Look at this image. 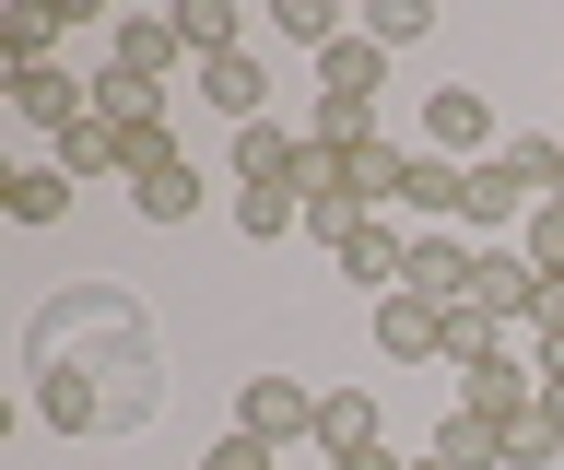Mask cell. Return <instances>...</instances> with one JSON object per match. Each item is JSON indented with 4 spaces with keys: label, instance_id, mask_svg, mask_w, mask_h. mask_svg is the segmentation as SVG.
I'll use <instances>...</instances> for the list:
<instances>
[{
    "label": "cell",
    "instance_id": "9a60e30c",
    "mask_svg": "<svg viewBox=\"0 0 564 470\" xmlns=\"http://www.w3.org/2000/svg\"><path fill=\"white\" fill-rule=\"evenodd\" d=\"M317 95H352V107H377V95H388V47L365 36V24H352V36L329 47V59H317Z\"/></svg>",
    "mask_w": 564,
    "mask_h": 470
},
{
    "label": "cell",
    "instance_id": "277c9868",
    "mask_svg": "<svg viewBox=\"0 0 564 470\" xmlns=\"http://www.w3.org/2000/svg\"><path fill=\"white\" fill-rule=\"evenodd\" d=\"M458 412H482V424H518V412H541V364H518L506 341H482V353H458Z\"/></svg>",
    "mask_w": 564,
    "mask_h": 470
},
{
    "label": "cell",
    "instance_id": "5b68a950",
    "mask_svg": "<svg viewBox=\"0 0 564 470\" xmlns=\"http://www.w3.org/2000/svg\"><path fill=\"white\" fill-rule=\"evenodd\" d=\"M329 259H341V283L365 294V306H388V294L412 283V223H400V212H365V223H352V236H341Z\"/></svg>",
    "mask_w": 564,
    "mask_h": 470
},
{
    "label": "cell",
    "instance_id": "6da1fadb",
    "mask_svg": "<svg viewBox=\"0 0 564 470\" xmlns=\"http://www.w3.org/2000/svg\"><path fill=\"white\" fill-rule=\"evenodd\" d=\"M24 412L70 447H118L165 412V329L130 283H70L24 318Z\"/></svg>",
    "mask_w": 564,
    "mask_h": 470
},
{
    "label": "cell",
    "instance_id": "7402d4cb",
    "mask_svg": "<svg viewBox=\"0 0 564 470\" xmlns=\"http://www.w3.org/2000/svg\"><path fill=\"white\" fill-rule=\"evenodd\" d=\"M0 212H12V223H59L70 212V177H59V165H12V177H0Z\"/></svg>",
    "mask_w": 564,
    "mask_h": 470
},
{
    "label": "cell",
    "instance_id": "30bf717a",
    "mask_svg": "<svg viewBox=\"0 0 564 470\" xmlns=\"http://www.w3.org/2000/svg\"><path fill=\"white\" fill-rule=\"evenodd\" d=\"M470 259H482V248H470L458 223H435V236H412V283H400V294H423V306L458 318V306H470Z\"/></svg>",
    "mask_w": 564,
    "mask_h": 470
},
{
    "label": "cell",
    "instance_id": "1f68e13d",
    "mask_svg": "<svg viewBox=\"0 0 564 470\" xmlns=\"http://www.w3.org/2000/svg\"><path fill=\"white\" fill-rule=\"evenodd\" d=\"M553 294H564V283H553Z\"/></svg>",
    "mask_w": 564,
    "mask_h": 470
},
{
    "label": "cell",
    "instance_id": "8fae6325",
    "mask_svg": "<svg viewBox=\"0 0 564 470\" xmlns=\"http://www.w3.org/2000/svg\"><path fill=\"white\" fill-rule=\"evenodd\" d=\"M176 12H130V24H106V72H141V83H165L176 95Z\"/></svg>",
    "mask_w": 564,
    "mask_h": 470
},
{
    "label": "cell",
    "instance_id": "e0dca14e",
    "mask_svg": "<svg viewBox=\"0 0 564 470\" xmlns=\"http://www.w3.org/2000/svg\"><path fill=\"white\" fill-rule=\"evenodd\" d=\"M423 447H435V459L447 470H506V424H482V412H435V435H423Z\"/></svg>",
    "mask_w": 564,
    "mask_h": 470
},
{
    "label": "cell",
    "instance_id": "d6986e66",
    "mask_svg": "<svg viewBox=\"0 0 564 470\" xmlns=\"http://www.w3.org/2000/svg\"><path fill=\"white\" fill-rule=\"evenodd\" d=\"M47 165H59V177L70 188H83V177H130V142H118V130H106V118H83V130H70V142H47Z\"/></svg>",
    "mask_w": 564,
    "mask_h": 470
},
{
    "label": "cell",
    "instance_id": "52a82bcc",
    "mask_svg": "<svg viewBox=\"0 0 564 470\" xmlns=\"http://www.w3.org/2000/svg\"><path fill=\"white\" fill-rule=\"evenodd\" d=\"M541 294H553V283H541L518 248H482V259H470V306H458V318H482V329H529V318H541Z\"/></svg>",
    "mask_w": 564,
    "mask_h": 470
},
{
    "label": "cell",
    "instance_id": "ffe728a7",
    "mask_svg": "<svg viewBox=\"0 0 564 470\" xmlns=\"http://www.w3.org/2000/svg\"><path fill=\"white\" fill-rule=\"evenodd\" d=\"M236 236H247V248L306 236V188H236Z\"/></svg>",
    "mask_w": 564,
    "mask_h": 470
},
{
    "label": "cell",
    "instance_id": "2e32d148",
    "mask_svg": "<svg viewBox=\"0 0 564 470\" xmlns=\"http://www.w3.org/2000/svg\"><path fill=\"white\" fill-rule=\"evenodd\" d=\"M95 118L118 130V142H141V130H165V83H141V72H95Z\"/></svg>",
    "mask_w": 564,
    "mask_h": 470
},
{
    "label": "cell",
    "instance_id": "3957f363",
    "mask_svg": "<svg viewBox=\"0 0 564 470\" xmlns=\"http://www.w3.org/2000/svg\"><path fill=\"white\" fill-rule=\"evenodd\" d=\"M423 153H447V165H494V153H506L482 83H435V95H423Z\"/></svg>",
    "mask_w": 564,
    "mask_h": 470
},
{
    "label": "cell",
    "instance_id": "5bb4252c",
    "mask_svg": "<svg viewBox=\"0 0 564 470\" xmlns=\"http://www.w3.org/2000/svg\"><path fill=\"white\" fill-rule=\"evenodd\" d=\"M377 435V389H317V459H365Z\"/></svg>",
    "mask_w": 564,
    "mask_h": 470
},
{
    "label": "cell",
    "instance_id": "d4e9b609",
    "mask_svg": "<svg viewBox=\"0 0 564 470\" xmlns=\"http://www.w3.org/2000/svg\"><path fill=\"white\" fill-rule=\"evenodd\" d=\"M518 259L541 271V283H564V200H541V212L518 223Z\"/></svg>",
    "mask_w": 564,
    "mask_h": 470
},
{
    "label": "cell",
    "instance_id": "f1b7e54d",
    "mask_svg": "<svg viewBox=\"0 0 564 470\" xmlns=\"http://www.w3.org/2000/svg\"><path fill=\"white\" fill-rule=\"evenodd\" d=\"M200 470H282V447H259V435H212Z\"/></svg>",
    "mask_w": 564,
    "mask_h": 470
},
{
    "label": "cell",
    "instance_id": "9c48e42d",
    "mask_svg": "<svg viewBox=\"0 0 564 470\" xmlns=\"http://www.w3.org/2000/svg\"><path fill=\"white\" fill-rule=\"evenodd\" d=\"M447 341H458L447 306H423V294H388L377 306V353L388 364H447Z\"/></svg>",
    "mask_w": 564,
    "mask_h": 470
},
{
    "label": "cell",
    "instance_id": "4fadbf2b",
    "mask_svg": "<svg viewBox=\"0 0 564 470\" xmlns=\"http://www.w3.org/2000/svg\"><path fill=\"white\" fill-rule=\"evenodd\" d=\"M188 95H200L212 118H236V130H247V118H271V72H259L247 47H236V59H200V72H188Z\"/></svg>",
    "mask_w": 564,
    "mask_h": 470
},
{
    "label": "cell",
    "instance_id": "603a6c76",
    "mask_svg": "<svg viewBox=\"0 0 564 470\" xmlns=\"http://www.w3.org/2000/svg\"><path fill=\"white\" fill-rule=\"evenodd\" d=\"M306 142H317V153H365V142H388V130H377V107H352V95H317V107H306Z\"/></svg>",
    "mask_w": 564,
    "mask_h": 470
},
{
    "label": "cell",
    "instance_id": "7c38bea8",
    "mask_svg": "<svg viewBox=\"0 0 564 470\" xmlns=\"http://www.w3.org/2000/svg\"><path fill=\"white\" fill-rule=\"evenodd\" d=\"M294 177H306V130L247 118V130H236V188H294Z\"/></svg>",
    "mask_w": 564,
    "mask_h": 470
},
{
    "label": "cell",
    "instance_id": "ba28073f",
    "mask_svg": "<svg viewBox=\"0 0 564 470\" xmlns=\"http://www.w3.org/2000/svg\"><path fill=\"white\" fill-rule=\"evenodd\" d=\"M458 200H470V165H447V153L412 142V165H400V188H388V212L412 223V236H435V223H458Z\"/></svg>",
    "mask_w": 564,
    "mask_h": 470
},
{
    "label": "cell",
    "instance_id": "f546056e",
    "mask_svg": "<svg viewBox=\"0 0 564 470\" xmlns=\"http://www.w3.org/2000/svg\"><path fill=\"white\" fill-rule=\"evenodd\" d=\"M329 470H400V459H388V447H365V459H329Z\"/></svg>",
    "mask_w": 564,
    "mask_h": 470
},
{
    "label": "cell",
    "instance_id": "44dd1931",
    "mask_svg": "<svg viewBox=\"0 0 564 470\" xmlns=\"http://www.w3.org/2000/svg\"><path fill=\"white\" fill-rule=\"evenodd\" d=\"M494 223H529V188L506 165H470V200H458V236H494Z\"/></svg>",
    "mask_w": 564,
    "mask_h": 470
},
{
    "label": "cell",
    "instance_id": "ac0fdd59",
    "mask_svg": "<svg viewBox=\"0 0 564 470\" xmlns=\"http://www.w3.org/2000/svg\"><path fill=\"white\" fill-rule=\"evenodd\" d=\"M176 47H188V72H200V59H236L247 12H236V0H176Z\"/></svg>",
    "mask_w": 564,
    "mask_h": 470
},
{
    "label": "cell",
    "instance_id": "cb8c5ba5",
    "mask_svg": "<svg viewBox=\"0 0 564 470\" xmlns=\"http://www.w3.org/2000/svg\"><path fill=\"white\" fill-rule=\"evenodd\" d=\"M47 47H59V12H12L0 24V72H47Z\"/></svg>",
    "mask_w": 564,
    "mask_h": 470
},
{
    "label": "cell",
    "instance_id": "4dcf8cb0",
    "mask_svg": "<svg viewBox=\"0 0 564 470\" xmlns=\"http://www.w3.org/2000/svg\"><path fill=\"white\" fill-rule=\"evenodd\" d=\"M400 470H447V459H435V447H423V459H400Z\"/></svg>",
    "mask_w": 564,
    "mask_h": 470
},
{
    "label": "cell",
    "instance_id": "484cf974",
    "mask_svg": "<svg viewBox=\"0 0 564 470\" xmlns=\"http://www.w3.org/2000/svg\"><path fill=\"white\" fill-rule=\"evenodd\" d=\"M282 36H294V47H317V59H329V47H341L352 24H341V12H329V0H282Z\"/></svg>",
    "mask_w": 564,
    "mask_h": 470
},
{
    "label": "cell",
    "instance_id": "4316f807",
    "mask_svg": "<svg viewBox=\"0 0 564 470\" xmlns=\"http://www.w3.org/2000/svg\"><path fill=\"white\" fill-rule=\"evenodd\" d=\"M365 36H377V47H423V36H435V12H423V0H377Z\"/></svg>",
    "mask_w": 564,
    "mask_h": 470
},
{
    "label": "cell",
    "instance_id": "7a4b0ae2",
    "mask_svg": "<svg viewBox=\"0 0 564 470\" xmlns=\"http://www.w3.org/2000/svg\"><path fill=\"white\" fill-rule=\"evenodd\" d=\"M118 188H130V212H141V223H165V236H176V223H200V200H212L176 130H141V142H130V177H118Z\"/></svg>",
    "mask_w": 564,
    "mask_h": 470
},
{
    "label": "cell",
    "instance_id": "83f0119b",
    "mask_svg": "<svg viewBox=\"0 0 564 470\" xmlns=\"http://www.w3.org/2000/svg\"><path fill=\"white\" fill-rule=\"evenodd\" d=\"M564 459V435L541 424V412H518V424H506V470H553Z\"/></svg>",
    "mask_w": 564,
    "mask_h": 470
},
{
    "label": "cell",
    "instance_id": "8992f818",
    "mask_svg": "<svg viewBox=\"0 0 564 470\" xmlns=\"http://www.w3.org/2000/svg\"><path fill=\"white\" fill-rule=\"evenodd\" d=\"M236 435H259V447H317V389L306 376H247L236 389Z\"/></svg>",
    "mask_w": 564,
    "mask_h": 470
}]
</instances>
